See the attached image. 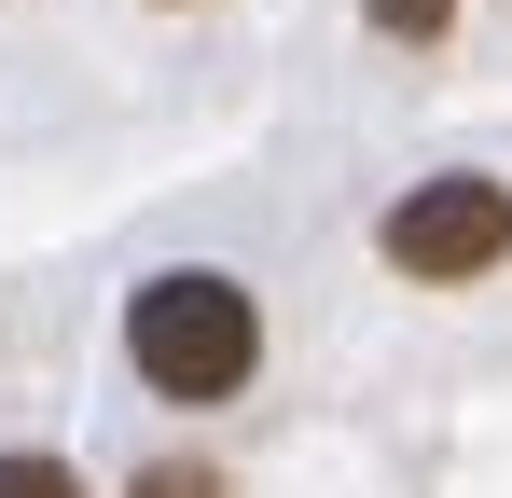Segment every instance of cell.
Here are the masks:
<instances>
[{
  "label": "cell",
  "mask_w": 512,
  "mask_h": 498,
  "mask_svg": "<svg viewBox=\"0 0 512 498\" xmlns=\"http://www.w3.org/2000/svg\"><path fill=\"white\" fill-rule=\"evenodd\" d=\"M125 360H139L153 402H236L263 360V305L222 263H167V277L125 291Z\"/></svg>",
  "instance_id": "obj_1"
},
{
  "label": "cell",
  "mask_w": 512,
  "mask_h": 498,
  "mask_svg": "<svg viewBox=\"0 0 512 498\" xmlns=\"http://www.w3.org/2000/svg\"><path fill=\"white\" fill-rule=\"evenodd\" d=\"M374 249H388L416 291H471V277H499V263H512V180L443 166V180H416V194L374 222Z\"/></svg>",
  "instance_id": "obj_2"
},
{
  "label": "cell",
  "mask_w": 512,
  "mask_h": 498,
  "mask_svg": "<svg viewBox=\"0 0 512 498\" xmlns=\"http://www.w3.org/2000/svg\"><path fill=\"white\" fill-rule=\"evenodd\" d=\"M125 498H222V471H194V457H153V471H139Z\"/></svg>",
  "instance_id": "obj_5"
},
{
  "label": "cell",
  "mask_w": 512,
  "mask_h": 498,
  "mask_svg": "<svg viewBox=\"0 0 512 498\" xmlns=\"http://www.w3.org/2000/svg\"><path fill=\"white\" fill-rule=\"evenodd\" d=\"M374 28H388V42H443V28H457V0H374Z\"/></svg>",
  "instance_id": "obj_4"
},
{
  "label": "cell",
  "mask_w": 512,
  "mask_h": 498,
  "mask_svg": "<svg viewBox=\"0 0 512 498\" xmlns=\"http://www.w3.org/2000/svg\"><path fill=\"white\" fill-rule=\"evenodd\" d=\"M0 498H84L70 457H0Z\"/></svg>",
  "instance_id": "obj_3"
}]
</instances>
